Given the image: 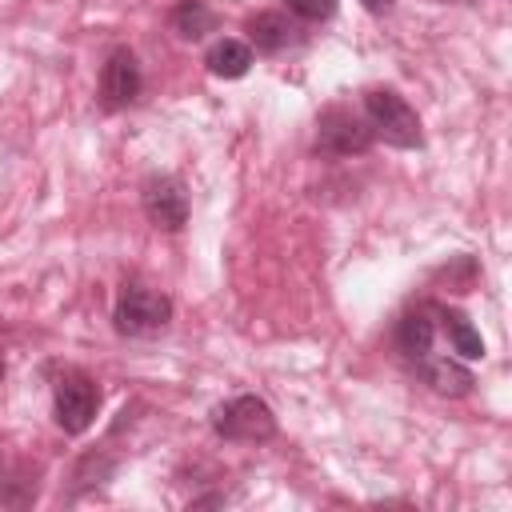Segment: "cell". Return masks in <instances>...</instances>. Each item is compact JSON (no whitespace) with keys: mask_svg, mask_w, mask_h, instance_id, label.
I'll return each instance as SVG.
<instances>
[{"mask_svg":"<svg viewBox=\"0 0 512 512\" xmlns=\"http://www.w3.org/2000/svg\"><path fill=\"white\" fill-rule=\"evenodd\" d=\"M364 120H368L372 136H380L392 148H420L424 144L420 116L396 88H368L364 92Z\"/></svg>","mask_w":512,"mask_h":512,"instance_id":"1","label":"cell"},{"mask_svg":"<svg viewBox=\"0 0 512 512\" xmlns=\"http://www.w3.org/2000/svg\"><path fill=\"white\" fill-rule=\"evenodd\" d=\"M100 412V384L84 372V368H64L52 384V416L60 424V432L80 436L96 424Z\"/></svg>","mask_w":512,"mask_h":512,"instance_id":"2","label":"cell"},{"mask_svg":"<svg viewBox=\"0 0 512 512\" xmlns=\"http://www.w3.org/2000/svg\"><path fill=\"white\" fill-rule=\"evenodd\" d=\"M172 320V296L148 288V284H124L112 308V324L120 336H156Z\"/></svg>","mask_w":512,"mask_h":512,"instance_id":"3","label":"cell"},{"mask_svg":"<svg viewBox=\"0 0 512 512\" xmlns=\"http://www.w3.org/2000/svg\"><path fill=\"white\" fill-rule=\"evenodd\" d=\"M212 432L232 444H264L276 436V416L260 396H232L212 408Z\"/></svg>","mask_w":512,"mask_h":512,"instance_id":"4","label":"cell"},{"mask_svg":"<svg viewBox=\"0 0 512 512\" xmlns=\"http://www.w3.org/2000/svg\"><path fill=\"white\" fill-rule=\"evenodd\" d=\"M372 128H368V120L360 116V112H352V108H344V104H332V108H324L320 116H316V140H312V148H316V156H336V160H344V156H364L368 148H372Z\"/></svg>","mask_w":512,"mask_h":512,"instance_id":"5","label":"cell"},{"mask_svg":"<svg viewBox=\"0 0 512 512\" xmlns=\"http://www.w3.org/2000/svg\"><path fill=\"white\" fill-rule=\"evenodd\" d=\"M140 208L152 228L160 232H180L188 224V192L172 172H152L140 184Z\"/></svg>","mask_w":512,"mask_h":512,"instance_id":"6","label":"cell"},{"mask_svg":"<svg viewBox=\"0 0 512 512\" xmlns=\"http://www.w3.org/2000/svg\"><path fill=\"white\" fill-rule=\"evenodd\" d=\"M140 88H144V72H140L136 52L132 48H112L104 68H100V104L108 112H120V108L140 100Z\"/></svg>","mask_w":512,"mask_h":512,"instance_id":"7","label":"cell"},{"mask_svg":"<svg viewBox=\"0 0 512 512\" xmlns=\"http://www.w3.org/2000/svg\"><path fill=\"white\" fill-rule=\"evenodd\" d=\"M412 372L440 396H468L476 376L468 372V364L460 356H444V352H424L420 360H412Z\"/></svg>","mask_w":512,"mask_h":512,"instance_id":"8","label":"cell"},{"mask_svg":"<svg viewBox=\"0 0 512 512\" xmlns=\"http://www.w3.org/2000/svg\"><path fill=\"white\" fill-rule=\"evenodd\" d=\"M432 344H436V312H432V304L408 308L400 316V324H396V348H400V356L412 364L424 352H432Z\"/></svg>","mask_w":512,"mask_h":512,"instance_id":"9","label":"cell"},{"mask_svg":"<svg viewBox=\"0 0 512 512\" xmlns=\"http://www.w3.org/2000/svg\"><path fill=\"white\" fill-rule=\"evenodd\" d=\"M432 312H436V332L448 336V344L460 360H484V340L464 312H456L448 304H432Z\"/></svg>","mask_w":512,"mask_h":512,"instance_id":"10","label":"cell"},{"mask_svg":"<svg viewBox=\"0 0 512 512\" xmlns=\"http://www.w3.org/2000/svg\"><path fill=\"white\" fill-rule=\"evenodd\" d=\"M292 44H296V24L284 12H256L248 20V48L264 52V56H276Z\"/></svg>","mask_w":512,"mask_h":512,"instance_id":"11","label":"cell"},{"mask_svg":"<svg viewBox=\"0 0 512 512\" xmlns=\"http://www.w3.org/2000/svg\"><path fill=\"white\" fill-rule=\"evenodd\" d=\"M40 492V468L28 460L0 464V508H28Z\"/></svg>","mask_w":512,"mask_h":512,"instance_id":"12","label":"cell"},{"mask_svg":"<svg viewBox=\"0 0 512 512\" xmlns=\"http://www.w3.org/2000/svg\"><path fill=\"white\" fill-rule=\"evenodd\" d=\"M204 64H208V72L220 76V80H240V76H248V68H252V48H248L244 40H236V36H224V40H216V44L204 52Z\"/></svg>","mask_w":512,"mask_h":512,"instance_id":"13","label":"cell"},{"mask_svg":"<svg viewBox=\"0 0 512 512\" xmlns=\"http://www.w3.org/2000/svg\"><path fill=\"white\" fill-rule=\"evenodd\" d=\"M168 20H172V32L180 40H204L208 32H216V12L204 0H180Z\"/></svg>","mask_w":512,"mask_h":512,"instance_id":"14","label":"cell"},{"mask_svg":"<svg viewBox=\"0 0 512 512\" xmlns=\"http://www.w3.org/2000/svg\"><path fill=\"white\" fill-rule=\"evenodd\" d=\"M108 476H112V460L108 456H96V452H88L80 460V468H76V480H84V484H100Z\"/></svg>","mask_w":512,"mask_h":512,"instance_id":"15","label":"cell"},{"mask_svg":"<svg viewBox=\"0 0 512 512\" xmlns=\"http://www.w3.org/2000/svg\"><path fill=\"white\" fill-rule=\"evenodd\" d=\"M288 8H292V16L316 24V20H328L336 12V0H288Z\"/></svg>","mask_w":512,"mask_h":512,"instance_id":"16","label":"cell"},{"mask_svg":"<svg viewBox=\"0 0 512 512\" xmlns=\"http://www.w3.org/2000/svg\"><path fill=\"white\" fill-rule=\"evenodd\" d=\"M360 4H364L368 12H376V16H380V12H388V8L396 4V0H360Z\"/></svg>","mask_w":512,"mask_h":512,"instance_id":"17","label":"cell"},{"mask_svg":"<svg viewBox=\"0 0 512 512\" xmlns=\"http://www.w3.org/2000/svg\"><path fill=\"white\" fill-rule=\"evenodd\" d=\"M0 380H4V352H0Z\"/></svg>","mask_w":512,"mask_h":512,"instance_id":"18","label":"cell"}]
</instances>
